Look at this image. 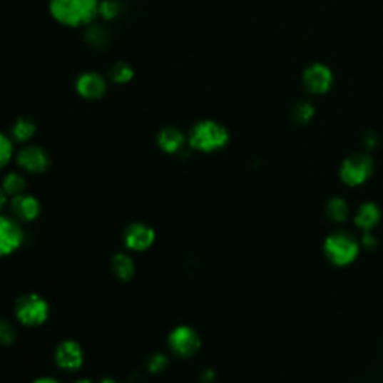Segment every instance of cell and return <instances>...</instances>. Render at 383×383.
<instances>
[{"label": "cell", "mask_w": 383, "mask_h": 383, "mask_svg": "<svg viewBox=\"0 0 383 383\" xmlns=\"http://www.w3.org/2000/svg\"><path fill=\"white\" fill-rule=\"evenodd\" d=\"M101 0H50L53 19L66 27H80L95 23L99 17Z\"/></svg>", "instance_id": "1"}, {"label": "cell", "mask_w": 383, "mask_h": 383, "mask_svg": "<svg viewBox=\"0 0 383 383\" xmlns=\"http://www.w3.org/2000/svg\"><path fill=\"white\" fill-rule=\"evenodd\" d=\"M228 129L216 120H201L188 135L189 148L201 153H214L225 148L229 143Z\"/></svg>", "instance_id": "2"}, {"label": "cell", "mask_w": 383, "mask_h": 383, "mask_svg": "<svg viewBox=\"0 0 383 383\" xmlns=\"http://www.w3.org/2000/svg\"><path fill=\"white\" fill-rule=\"evenodd\" d=\"M361 250L359 240L349 231H335L324 241V253L335 267L350 265Z\"/></svg>", "instance_id": "3"}, {"label": "cell", "mask_w": 383, "mask_h": 383, "mask_svg": "<svg viewBox=\"0 0 383 383\" xmlns=\"http://www.w3.org/2000/svg\"><path fill=\"white\" fill-rule=\"evenodd\" d=\"M14 315L21 325L36 328L44 325L50 317V304L44 297L35 292L23 294L15 300Z\"/></svg>", "instance_id": "4"}, {"label": "cell", "mask_w": 383, "mask_h": 383, "mask_svg": "<svg viewBox=\"0 0 383 383\" xmlns=\"http://www.w3.org/2000/svg\"><path fill=\"white\" fill-rule=\"evenodd\" d=\"M374 173V160L369 153H354L340 166V178L344 185L357 188L364 185Z\"/></svg>", "instance_id": "5"}, {"label": "cell", "mask_w": 383, "mask_h": 383, "mask_svg": "<svg viewBox=\"0 0 383 383\" xmlns=\"http://www.w3.org/2000/svg\"><path fill=\"white\" fill-rule=\"evenodd\" d=\"M168 347L178 358H192L201 349V335L189 325H178L168 335Z\"/></svg>", "instance_id": "6"}, {"label": "cell", "mask_w": 383, "mask_h": 383, "mask_svg": "<svg viewBox=\"0 0 383 383\" xmlns=\"http://www.w3.org/2000/svg\"><path fill=\"white\" fill-rule=\"evenodd\" d=\"M23 223L14 216L0 214V257L17 252L24 242Z\"/></svg>", "instance_id": "7"}, {"label": "cell", "mask_w": 383, "mask_h": 383, "mask_svg": "<svg viewBox=\"0 0 383 383\" xmlns=\"http://www.w3.org/2000/svg\"><path fill=\"white\" fill-rule=\"evenodd\" d=\"M15 160L23 171L35 175L47 173L51 166L48 151L35 144L23 145L15 155Z\"/></svg>", "instance_id": "8"}, {"label": "cell", "mask_w": 383, "mask_h": 383, "mask_svg": "<svg viewBox=\"0 0 383 383\" xmlns=\"http://www.w3.org/2000/svg\"><path fill=\"white\" fill-rule=\"evenodd\" d=\"M156 241V231L144 222H132L123 231V242L128 250L145 252Z\"/></svg>", "instance_id": "9"}, {"label": "cell", "mask_w": 383, "mask_h": 383, "mask_svg": "<svg viewBox=\"0 0 383 383\" xmlns=\"http://www.w3.org/2000/svg\"><path fill=\"white\" fill-rule=\"evenodd\" d=\"M54 361L63 372H78L84 364V350L78 342L63 340L54 350Z\"/></svg>", "instance_id": "10"}, {"label": "cell", "mask_w": 383, "mask_h": 383, "mask_svg": "<svg viewBox=\"0 0 383 383\" xmlns=\"http://www.w3.org/2000/svg\"><path fill=\"white\" fill-rule=\"evenodd\" d=\"M11 216L21 223L35 222L42 213V205L35 195L21 193L11 198L9 201Z\"/></svg>", "instance_id": "11"}, {"label": "cell", "mask_w": 383, "mask_h": 383, "mask_svg": "<svg viewBox=\"0 0 383 383\" xmlns=\"http://www.w3.org/2000/svg\"><path fill=\"white\" fill-rule=\"evenodd\" d=\"M76 93L87 101H99L106 93V81L95 71H86L78 75L75 83Z\"/></svg>", "instance_id": "12"}, {"label": "cell", "mask_w": 383, "mask_h": 383, "mask_svg": "<svg viewBox=\"0 0 383 383\" xmlns=\"http://www.w3.org/2000/svg\"><path fill=\"white\" fill-rule=\"evenodd\" d=\"M302 83L310 93L315 95L325 93L332 84V73L328 66L322 63H313L304 71Z\"/></svg>", "instance_id": "13"}, {"label": "cell", "mask_w": 383, "mask_h": 383, "mask_svg": "<svg viewBox=\"0 0 383 383\" xmlns=\"http://www.w3.org/2000/svg\"><path fill=\"white\" fill-rule=\"evenodd\" d=\"M158 147L166 155H180L185 150L188 138L181 129L175 126H166L159 131L156 136Z\"/></svg>", "instance_id": "14"}, {"label": "cell", "mask_w": 383, "mask_h": 383, "mask_svg": "<svg viewBox=\"0 0 383 383\" xmlns=\"http://www.w3.org/2000/svg\"><path fill=\"white\" fill-rule=\"evenodd\" d=\"M380 219H382L380 207L376 203L367 201L358 207L354 222H355L357 228L361 229V231L369 233V231H373V229L379 225Z\"/></svg>", "instance_id": "15"}, {"label": "cell", "mask_w": 383, "mask_h": 383, "mask_svg": "<svg viewBox=\"0 0 383 383\" xmlns=\"http://www.w3.org/2000/svg\"><path fill=\"white\" fill-rule=\"evenodd\" d=\"M111 271L120 282H131L135 275V260L131 255L118 252L111 257Z\"/></svg>", "instance_id": "16"}, {"label": "cell", "mask_w": 383, "mask_h": 383, "mask_svg": "<svg viewBox=\"0 0 383 383\" xmlns=\"http://www.w3.org/2000/svg\"><path fill=\"white\" fill-rule=\"evenodd\" d=\"M36 123L30 117H19L11 128V140L19 144H27L36 133Z\"/></svg>", "instance_id": "17"}, {"label": "cell", "mask_w": 383, "mask_h": 383, "mask_svg": "<svg viewBox=\"0 0 383 383\" xmlns=\"http://www.w3.org/2000/svg\"><path fill=\"white\" fill-rule=\"evenodd\" d=\"M325 214L334 223H344L349 218V204L342 196H332L325 205Z\"/></svg>", "instance_id": "18"}, {"label": "cell", "mask_w": 383, "mask_h": 383, "mask_svg": "<svg viewBox=\"0 0 383 383\" xmlns=\"http://www.w3.org/2000/svg\"><path fill=\"white\" fill-rule=\"evenodd\" d=\"M0 186H2V189L5 190V193L9 198H14L17 195L26 193L27 180L21 173L11 171V173L5 174V177L2 178V183H0Z\"/></svg>", "instance_id": "19"}, {"label": "cell", "mask_w": 383, "mask_h": 383, "mask_svg": "<svg viewBox=\"0 0 383 383\" xmlns=\"http://www.w3.org/2000/svg\"><path fill=\"white\" fill-rule=\"evenodd\" d=\"M84 36H86V42L90 45V47L98 48V50L105 48L110 42L108 30H106L102 24H96V23H91L87 26Z\"/></svg>", "instance_id": "20"}, {"label": "cell", "mask_w": 383, "mask_h": 383, "mask_svg": "<svg viewBox=\"0 0 383 383\" xmlns=\"http://www.w3.org/2000/svg\"><path fill=\"white\" fill-rule=\"evenodd\" d=\"M135 71L128 62H117L110 69V80L118 86L128 84L133 80Z\"/></svg>", "instance_id": "21"}, {"label": "cell", "mask_w": 383, "mask_h": 383, "mask_svg": "<svg viewBox=\"0 0 383 383\" xmlns=\"http://www.w3.org/2000/svg\"><path fill=\"white\" fill-rule=\"evenodd\" d=\"M315 116V106L309 101H300L294 105L290 117L295 121L297 125H305L313 118Z\"/></svg>", "instance_id": "22"}, {"label": "cell", "mask_w": 383, "mask_h": 383, "mask_svg": "<svg viewBox=\"0 0 383 383\" xmlns=\"http://www.w3.org/2000/svg\"><path fill=\"white\" fill-rule=\"evenodd\" d=\"M121 11H123V6L118 0H101L99 2V17L106 21L116 20Z\"/></svg>", "instance_id": "23"}, {"label": "cell", "mask_w": 383, "mask_h": 383, "mask_svg": "<svg viewBox=\"0 0 383 383\" xmlns=\"http://www.w3.org/2000/svg\"><path fill=\"white\" fill-rule=\"evenodd\" d=\"M17 342V330L8 319H0V346H12Z\"/></svg>", "instance_id": "24"}, {"label": "cell", "mask_w": 383, "mask_h": 383, "mask_svg": "<svg viewBox=\"0 0 383 383\" xmlns=\"http://www.w3.org/2000/svg\"><path fill=\"white\" fill-rule=\"evenodd\" d=\"M14 158V141L11 136L0 132V171L11 162Z\"/></svg>", "instance_id": "25"}, {"label": "cell", "mask_w": 383, "mask_h": 383, "mask_svg": "<svg viewBox=\"0 0 383 383\" xmlns=\"http://www.w3.org/2000/svg\"><path fill=\"white\" fill-rule=\"evenodd\" d=\"M170 365V358H168L162 352H156L147 359V370L153 374H159L165 372Z\"/></svg>", "instance_id": "26"}, {"label": "cell", "mask_w": 383, "mask_h": 383, "mask_svg": "<svg viewBox=\"0 0 383 383\" xmlns=\"http://www.w3.org/2000/svg\"><path fill=\"white\" fill-rule=\"evenodd\" d=\"M362 144L367 150H374L379 145V135L374 131H367L362 136Z\"/></svg>", "instance_id": "27"}, {"label": "cell", "mask_w": 383, "mask_h": 383, "mask_svg": "<svg viewBox=\"0 0 383 383\" xmlns=\"http://www.w3.org/2000/svg\"><path fill=\"white\" fill-rule=\"evenodd\" d=\"M359 242H361V247H364V249H367V250H374V249L377 247V244H379L376 235H374L372 231L364 233L362 237H361V241H359Z\"/></svg>", "instance_id": "28"}, {"label": "cell", "mask_w": 383, "mask_h": 383, "mask_svg": "<svg viewBox=\"0 0 383 383\" xmlns=\"http://www.w3.org/2000/svg\"><path fill=\"white\" fill-rule=\"evenodd\" d=\"M199 382L201 383H218V374L213 369H205L201 373V377H199Z\"/></svg>", "instance_id": "29"}, {"label": "cell", "mask_w": 383, "mask_h": 383, "mask_svg": "<svg viewBox=\"0 0 383 383\" xmlns=\"http://www.w3.org/2000/svg\"><path fill=\"white\" fill-rule=\"evenodd\" d=\"M32 383H62V382L54 379V377H50V376H44V377L35 379Z\"/></svg>", "instance_id": "30"}, {"label": "cell", "mask_w": 383, "mask_h": 383, "mask_svg": "<svg viewBox=\"0 0 383 383\" xmlns=\"http://www.w3.org/2000/svg\"><path fill=\"white\" fill-rule=\"evenodd\" d=\"M6 203H8V195L5 193L2 186H0V214H2V210L5 208Z\"/></svg>", "instance_id": "31"}, {"label": "cell", "mask_w": 383, "mask_h": 383, "mask_svg": "<svg viewBox=\"0 0 383 383\" xmlns=\"http://www.w3.org/2000/svg\"><path fill=\"white\" fill-rule=\"evenodd\" d=\"M99 383H117V380H114L113 377H103Z\"/></svg>", "instance_id": "32"}, {"label": "cell", "mask_w": 383, "mask_h": 383, "mask_svg": "<svg viewBox=\"0 0 383 383\" xmlns=\"http://www.w3.org/2000/svg\"><path fill=\"white\" fill-rule=\"evenodd\" d=\"M73 383H93L90 379H78V380H75Z\"/></svg>", "instance_id": "33"}]
</instances>
